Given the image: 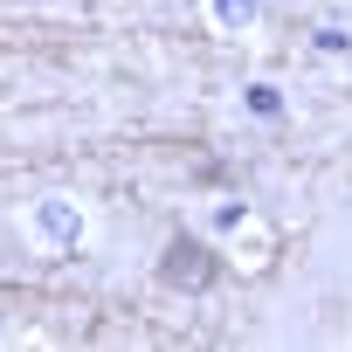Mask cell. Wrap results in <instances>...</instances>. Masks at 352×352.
<instances>
[{"label":"cell","mask_w":352,"mask_h":352,"mask_svg":"<svg viewBox=\"0 0 352 352\" xmlns=\"http://www.w3.org/2000/svg\"><path fill=\"white\" fill-rule=\"evenodd\" d=\"M159 283L166 290H214L221 283V256L208 242H194V235H173L166 256H159Z\"/></svg>","instance_id":"1"}]
</instances>
